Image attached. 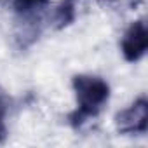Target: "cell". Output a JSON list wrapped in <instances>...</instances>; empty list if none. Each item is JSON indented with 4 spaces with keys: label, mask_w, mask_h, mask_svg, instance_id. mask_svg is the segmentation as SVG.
<instances>
[{
    "label": "cell",
    "mask_w": 148,
    "mask_h": 148,
    "mask_svg": "<svg viewBox=\"0 0 148 148\" xmlns=\"http://www.w3.org/2000/svg\"><path fill=\"white\" fill-rule=\"evenodd\" d=\"M73 91L77 96V112L70 117L73 125H82L87 119L96 117L110 98L108 84L94 75H77L73 79Z\"/></svg>",
    "instance_id": "cell-1"
},
{
    "label": "cell",
    "mask_w": 148,
    "mask_h": 148,
    "mask_svg": "<svg viewBox=\"0 0 148 148\" xmlns=\"http://www.w3.org/2000/svg\"><path fill=\"white\" fill-rule=\"evenodd\" d=\"M117 129L122 134H143L148 127V103L145 98L134 101L129 108L122 110L115 119Z\"/></svg>",
    "instance_id": "cell-2"
},
{
    "label": "cell",
    "mask_w": 148,
    "mask_h": 148,
    "mask_svg": "<svg viewBox=\"0 0 148 148\" xmlns=\"http://www.w3.org/2000/svg\"><path fill=\"white\" fill-rule=\"evenodd\" d=\"M146 45H148V32H146V25L143 21H136L132 23L127 32L124 33V38L120 42V49L122 54L127 61H138L145 56L146 52Z\"/></svg>",
    "instance_id": "cell-3"
},
{
    "label": "cell",
    "mask_w": 148,
    "mask_h": 148,
    "mask_svg": "<svg viewBox=\"0 0 148 148\" xmlns=\"http://www.w3.org/2000/svg\"><path fill=\"white\" fill-rule=\"evenodd\" d=\"M47 4V0H14V7L18 12H32Z\"/></svg>",
    "instance_id": "cell-4"
},
{
    "label": "cell",
    "mask_w": 148,
    "mask_h": 148,
    "mask_svg": "<svg viewBox=\"0 0 148 148\" xmlns=\"http://www.w3.org/2000/svg\"><path fill=\"white\" fill-rule=\"evenodd\" d=\"M7 110H9V101H7V96L4 94V91H2V89H0V139H2V138H4V134H5V125H4V120H5Z\"/></svg>",
    "instance_id": "cell-5"
}]
</instances>
